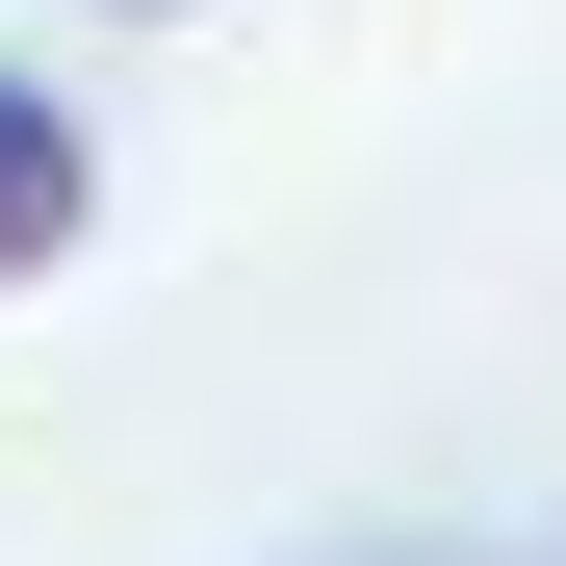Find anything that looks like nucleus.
<instances>
[{"label": "nucleus", "instance_id": "f257e3e1", "mask_svg": "<svg viewBox=\"0 0 566 566\" xmlns=\"http://www.w3.org/2000/svg\"><path fill=\"white\" fill-rule=\"evenodd\" d=\"M77 207H104L77 104H52V77H0V283H52V258H77Z\"/></svg>", "mask_w": 566, "mask_h": 566}]
</instances>
